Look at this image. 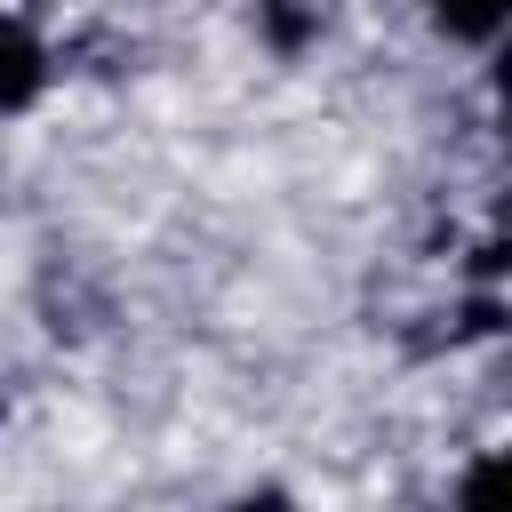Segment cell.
<instances>
[{"label":"cell","mask_w":512,"mask_h":512,"mask_svg":"<svg viewBox=\"0 0 512 512\" xmlns=\"http://www.w3.org/2000/svg\"><path fill=\"white\" fill-rule=\"evenodd\" d=\"M40 88H48V48H40V32L16 24V16H0V112H24Z\"/></svg>","instance_id":"cell-1"},{"label":"cell","mask_w":512,"mask_h":512,"mask_svg":"<svg viewBox=\"0 0 512 512\" xmlns=\"http://www.w3.org/2000/svg\"><path fill=\"white\" fill-rule=\"evenodd\" d=\"M432 16H440V32H456V40H488V32L504 24V0H432Z\"/></svg>","instance_id":"cell-2"},{"label":"cell","mask_w":512,"mask_h":512,"mask_svg":"<svg viewBox=\"0 0 512 512\" xmlns=\"http://www.w3.org/2000/svg\"><path fill=\"white\" fill-rule=\"evenodd\" d=\"M264 32H272V48H304V40H312V8H296V0H264Z\"/></svg>","instance_id":"cell-3"}]
</instances>
